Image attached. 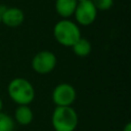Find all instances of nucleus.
Segmentation results:
<instances>
[{"label": "nucleus", "instance_id": "f257e3e1", "mask_svg": "<svg viewBox=\"0 0 131 131\" xmlns=\"http://www.w3.org/2000/svg\"><path fill=\"white\" fill-rule=\"evenodd\" d=\"M9 97L18 105H29L35 98L33 85L25 78H14L7 87Z\"/></svg>", "mask_w": 131, "mask_h": 131}, {"label": "nucleus", "instance_id": "f03ea898", "mask_svg": "<svg viewBox=\"0 0 131 131\" xmlns=\"http://www.w3.org/2000/svg\"><path fill=\"white\" fill-rule=\"evenodd\" d=\"M53 36L62 46L72 47L75 42L81 38V31L78 25L70 19H61L54 25Z\"/></svg>", "mask_w": 131, "mask_h": 131}, {"label": "nucleus", "instance_id": "7ed1b4c3", "mask_svg": "<svg viewBox=\"0 0 131 131\" xmlns=\"http://www.w3.org/2000/svg\"><path fill=\"white\" fill-rule=\"evenodd\" d=\"M51 123L55 131H74L78 125V115L72 106H56Z\"/></svg>", "mask_w": 131, "mask_h": 131}, {"label": "nucleus", "instance_id": "20e7f679", "mask_svg": "<svg viewBox=\"0 0 131 131\" xmlns=\"http://www.w3.org/2000/svg\"><path fill=\"white\" fill-rule=\"evenodd\" d=\"M57 59L53 52L48 50H42L35 54L32 59L33 70L41 75L52 72L56 66Z\"/></svg>", "mask_w": 131, "mask_h": 131}, {"label": "nucleus", "instance_id": "39448f33", "mask_svg": "<svg viewBox=\"0 0 131 131\" xmlns=\"http://www.w3.org/2000/svg\"><path fill=\"white\" fill-rule=\"evenodd\" d=\"M76 90L69 83H60L52 91V101L56 106H71L76 99Z\"/></svg>", "mask_w": 131, "mask_h": 131}, {"label": "nucleus", "instance_id": "423d86ee", "mask_svg": "<svg viewBox=\"0 0 131 131\" xmlns=\"http://www.w3.org/2000/svg\"><path fill=\"white\" fill-rule=\"evenodd\" d=\"M77 23L81 26H89L94 23L97 16V9L91 2L87 0L84 2H79L74 12Z\"/></svg>", "mask_w": 131, "mask_h": 131}, {"label": "nucleus", "instance_id": "0eeeda50", "mask_svg": "<svg viewBox=\"0 0 131 131\" xmlns=\"http://www.w3.org/2000/svg\"><path fill=\"white\" fill-rule=\"evenodd\" d=\"M1 23L9 28H16L20 26L25 20V13L17 7H9L4 10H0Z\"/></svg>", "mask_w": 131, "mask_h": 131}, {"label": "nucleus", "instance_id": "6e6552de", "mask_svg": "<svg viewBox=\"0 0 131 131\" xmlns=\"http://www.w3.org/2000/svg\"><path fill=\"white\" fill-rule=\"evenodd\" d=\"M77 4V0H56L55 10L58 15L67 19L68 17L74 15Z\"/></svg>", "mask_w": 131, "mask_h": 131}, {"label": "nucleus", "instance_id": "1a4fd4ad", "mask_svg": "<svg viewBox=\"0 0 131 131\" xmlns=\"http://www.w3.org/2000/svg\"><path fill=\"white\" fill-rule=\"evenodd\" d=\"M15 121L23 126H27L33 121V112L29 105H18L14 112Z\"/></svg>", "mask_w": 131, "mask_h": 131}, {"label": "nucleus", "instance_id": "9d476101", "mask_svg": "<svg viewBox=\"0 0 131 131\" xmlns=\"http://www.w3.org/2000/svg\"><path fill=\"white\" fill-rule=\"evenodd\" d=\"M91 43L88 39L86 38H79L75 44L72 46V49L74 51V53L77 55V56H80V57H85L87 56L90 52H91Z\"/></svg>", "mask_w": 131, "mask_h": 131}, {"label": "nucleus", "instance_id": "9b49d317", "mask_svg": "<svg viewBox=\"0 0 131 131\" xmlns=\"http://www.w3.org/2000/svg\"><path fill=\"white\" fill-rule=\"evenodd\" d=\"M14 129V121L13 119L4 114L0 113V131H13Z\"/></svg>", "mask_w": 131, "mask_h": 131}, {"label": "nucleus", "instance_id": "f8f14e48", "mask_svg": "<svg viewBox=\"0 0 131 131\" xmlns=\"http://www.w3.org/2000/svg\"><path fill=\"white\" fill-rule=\"evenodd\" d=\"M91 2L97 10H108L114 4V0H91Z\"/></svg>", "mask_w": 131, "mask_h": 131}, {"label": "nucleus", "instance_id": "ddd939ff", "mask_svg": "<svg viewBox=\"0 0 131 131\" xmlns=\"http://www.w3.org/2000/svg\"><path fill=\"white\" fill-rule=\"evenodd\" d=\"M123 131H131V123H130V122H129V123H127V124L125 125V127H124Z\"/></svg>", "mask_w": 131, "mask_h": 131}, {"label": "nucleus", "instance_id": "4468645a", "mask_svg": "<svg viewBox=\"0 0 131 131\" xmlns=\"http://www.w3.org/2000/svg\"><path fill=\"white\" fill-rule=\"evenodd\" d=\"M2 107H3V102H2V99L0 98V113L2 111Z\"/></svg>", "mask_w": 131, "mask_h": 131}, {"label": "nucleus", "instance_id": "2eb2a0df", "mask_svg": "<svg viewBox=\"0 0 131 131\" xmlns=\"http://www.w3.org/2000/svg\"><path fill=\"white\" fill-rule=\"evenodd\" d=\"M84 1H87V0H77L78 3H79V2H84Z\"/></svg>", "mask_w": 131, "mask_h": 131}, {"label": "nucleus", "instance_id": "dca6fc26", "mask_svg": "<svg viewBox=\"0 0 131 131\" xmlns=\"http://www.w3.org/2000/svg\"><path fill=\"white\" fill-rule=\"evenodd\" d=\"M0 24H1V13H0Z\"/></svg>", "mask_w": 131, "mask_h": 131}]
</instances>
